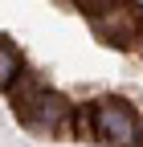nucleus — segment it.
Segmentation results:
<instances>
[{
    "label": "nucleus",
    "instance_id": "7",
    "mask_svg": "<svg viewBox=\"0 0 143 147\" xmlns=\"http://www.w3.org/2000/svg\"><path fill=\"white\" fill-rule=\"evenodd\" d=\"M135 41H139V49H143V25H139V37H135Z\"/></svg>",
    "mask_w": 143,
    "mask_h": 147
},
{
    "label": "nucleus",
    "instance_id": "3",
    "mask_svg": "<svg viewBox=\"0 0 143 147\" xmlns=\"http://www.w3.org/2000/svg\"><path fill=\"white\" fill-rule=\"evenodd\" d=\"M139 12L131 8V4H115L111 8H102V12H94V33L102 37V41H111V45H131L135 37H139Z\"/></svg>",
    "mask_w": 143,
    "mask_h": 147
},
{
    "label": "nucleus",
    "instance_id": "6",
    "mask_svg": "<svg viewBox=\"0 0 143 147\" xmlns=\"http://www.w3.org/2000/svg\"><path fill=\"white\" fill-rule=\"evenodd\" d=\"M74 4H78L82 12H90V16H94V12H102V8H111L115 0H74Z\"/></svg>",
    "mask_w": 143,
    "mask_h": 147
},
{
    "label": "nucleus",
    "instance_id": "1",
    "mask_svg": "<svg viewBox=\"0 0 143 147\" xmlns=\"http://www.w3.org/2000/svg\"><path fill=\"white\" fill-rule=\"evenodd\" d=\"M94 139L98 143H143L139 139V119L127 102L106 98L94 106Z\"/></svg>",
    "mask_w": 143,
    "mask_h": 147
},
{
    "label": "nucleus",
    "instance_id": "4",
    "mask_svg": "<svg viewBox=\"0 0 143 147\" xmlns=\"http://www.w3.org/2000/svg\"><path fill=\"white\" fill-rule=\"evenodd\" d=\"M21 78V57H16V49L0 41V86H12Z\"/></svg>",
    "mask_w": 143,
    "mask_h": 147
},
{
    "label": "nucleus",
    "instance_id": "2",
    "mask_svg": "<svg viewBox=\"0 0 143 147\" xmlns=\"http://www.w3.org/2000/svg\"><path fill=\"white\" fill-rule=\"evenodd\" d=\"M12 102H16V115H21V123L33 127V131H57L61 119L69 115L65 102H61L57 94H49V90H29V94L12 98Z\"/></svg>",
    "mask_w": 143,
    "mask_h": 147
},
{
    "label": "nucleus",
    "instance_id": "5",
    "mask_svg": "<svg viewBox=\"0 0 143 147\" xmlns=\"http://www.w3.org/2000/svg\"><path fill=\"white\" fill-rule=\"evenodd\" d=\"M74 127H78V139H94V110L78 115V119H74Z\"/></svg>",
    "mask_w": 143,
    "mask_h": 147
}]
</instances>
